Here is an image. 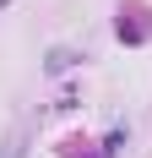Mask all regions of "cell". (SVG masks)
I'll return each instance as SVG.
<instances>
[{"instance_id":"6da1fadb","label":"cell","mask_w":152,"mask_h":158,"mask_svg":"<svg viewBox=\"0 0 152 158\" xmlns=\"http://www.w3.org/2000/svg\"><path fill=\"white\" fill-rule=\"evenodd\" d=\"M22 153H27V136H22V131H11V136L0 142V158H22Z\"/></svg>"},{"instance_id":"7a4b0ae2","label":"cell","mask_w":152,"mask_h":158,"mask_svg":"<svg viewBox=\"0 0 152 158\" xmlns=\"http://www.w3.org/2000/svg\"><path fill=\"white\" fill-rule=\"evenodd\" d=\"M65 65H76V55H71V49H54V55H49V77H60Z\"/></svg>"},{"instance_id":"3957f363","label":"cell","mask_w":152,"mask_h":158,"mask_svg":"<svg viewBox=\"0 0 152 158\" xmlns=\"http://www.w3.org/2000/svg\"><path fill=\"white\" fill-rule=\"evenodd\" d=\"M0 6H6V0H0Z\"/></svg>"}]
</instances>
